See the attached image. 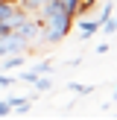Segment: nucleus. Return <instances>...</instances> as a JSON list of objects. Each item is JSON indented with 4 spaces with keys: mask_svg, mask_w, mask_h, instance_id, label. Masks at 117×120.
<instances>
[{
    "mask_svg": "<svg viewBox=\"0 0 117 120\" xmlns=\"http://www.w3.org/2000/svg\"><path fill=\"white\" fill-rule=\"evenodd\" d=\"M108 18H114V3H111V0L102 6V12H99V23H105Z\"/></svg>",
    "mask_w": 117,
    "mask_h": 120,
    "instance_id": "nucleus-8",
    "label": "nucleus"
},
{
    "mask_svg": "<svg viewBox=\"0 0 117 120\" xmlns=\"http://www.w3.org/2000/svg\"><path fill=\"white\" fill-rule=\"evenodd\" d=\"M79 3H82V0H64V9H67L70 15L76 18V6H79Z\"/></svg>",
    "mask_w": 117,
    "mask_h": 120,
    "instance_id": "nucleus-12",
    "label": "nucleus"
},
{
    "mask_svg": "<svg viewBox=\"0 0 117 120\" xmlns=\"http://www.w3.org/2000/svg\"><path fill=\"white\" fill-rule=\"evenodd\" d=\"M70 91H76V94H82V97H85V94H94V85H82V82H70Z\"/></svg>",
    "mask_w": 117,
    "mask_h": 120,
    "instance_id": "nucleus-7",
    "label": "nucleus"
},
{
    "mask_svg": "<svg viewBox=\"0 0 117 120\" xmlns=\"http://www.w3.org/2000/svg\"><path fill=\"white\" fill-rule=\"evenodd\" d=\"M18 79H23V82H29V85H32V82L38 79V73H35V70H23V73L18 76Z\"/></svg>",
    "mask_w": 117,
    "mask_h": 120,
    "instance_id": "nucleus-10",
    "label": "nucleus"
},
{
    "mask_svg": "<svg viewBox=\"0 0 117 120\" xmlns=\"http://www.w3.org/2000/svg\"><path fill=\"white\" fill-rule=\"evenodd\" d=\"M6 103H9L12 111H29V103H32V100L29 97H9Z\"/></svg>",
    "mask_w": 117,
    "mask_h": 120,
    "instance_id": "nucleus-4",
    "label": "nucleus"
},
{
    "mask_svg": "<svg viewBox=\"0 0 117 120\" xmlns=\"http://www.w3.org/2000/svg\"><path fill=\"white\" fill-rule=\"evenodd\" d=\"M76 23V32L82 35V38H91V35L99 32V21H82V18H73Z\"/></svg>",
    "mask_w": 117,
    "mask_h": 120,
    "instance_id": "nucleus-3",
    "label": "nucleus"
},
{
    "mask_svg": "<svg viewBox=\"0 0 117 120\" xmlns=\"http://www.w3.org/2000/svg\"><path fill=\"white\" fill-rule=\"evenodd\" d=\"M32 70H35L38 76H41V73H53V64H50V62H38V64H35Z\"/></svg>",
    "mask_w": 117,
    "mask_h": 120,
    "instance_id": "nucleus-9",
    "label": "nucleus"
},
{
    "mask_svg": "<svg viewBox=\"0 0 117 120\" xmlns=\"http://www.w3.org/2000/svg\"><path fill=\"white\" fill-rule=\"evenodd\" d=\"M32 85H35V91H50V88H53V79H50V73H41Z\"/></svg>",
    "mask_w": 117,
    "mask_h": 120,
    "instance_id": "nucleus-6",
    "label": "nucleus"
},
{
    "mask_svg": "<svg viewBox=\"0 0 117 120\" xmlns=\"http://www.w3.org/2000/svg\"><path fill=\"white\" fill-rule=\"evenodd\" d=\"M12 32V21H0V38Z\"/></svg>",
    "mask_w": 117,
    "mask_h": 120,
    "instance_id": "nucleus-13",
    "label": "nucleus"
},
{
    "mask_svg": "<svg viewBox=\"0 0 117 120\" xmlns=\"http://www.w3.org/2000/svg\"><path fill=\"white\" fill-rule=\"evenodd\" d=\"M9 111H12V109H9V103H6V100H0V117H6Z\"/></svg>",
    "mask_w": 117,
    "mask_h": 120,
    "instance_id": "nucleus-14",
    "label": "nucleus"
},
{
    "mask_svg": "<svg viewBox=\"0 0 117 120\" xmlns=\"http://www.w3.org/2000/svg\"><path fill=\"white\" fill-rule=\"evenodd\" d=\"M94 50H97V56H105V53H108V44L102 41V44H99V47H94Z\"/></svg>",
    "mask_w": 117,
    "mask_h": 120,
    "instance_id": "nucleus-15",
    "label": "nucleus"
},
{
    "mask_svg": "<svg viewBox=\"0 0 117 120\" xmlns=\"http://www.w3.org/2000/svg\"><path fill=\"white\" fill-rule=\"evenodd\" d=\"M0 44H3L6 56H9V53H26L29 41H23V38H21L18 32H9V35H3V38H0Z\"/></svg>",
    "mask_w": 117,
    "mask_h": 120,
    "instance_id": "nucleus-2",
    "label": "nucleus"
},
{
    "mask_svg": "<svg viewBox=\"0 0 117 120\" xmlns=\"http://www.w3.org/2000/svg\"><path fill=\"white\" fill-rule=\"evenodd\" d=\"M114 91H117V88H114ZM114 97H117V94H114Z\"/></svg>",
    "mask_w": 117,
    "mask_h": 120,
    "instance_id": "nucleus-16",
    "label": "nucleus"
},
{
    "mask_svg": "<svg viewBox=\"0 0 117 120\" xmlns=\"http://www.w3.org/2000/svg\"><path fill=\"white\" fill-rule=\"evenodd\" d=\"M15 85V76H6V73H0V88H12Z\"/></svg>",
    "mask_w": 117,
    "mask_h": 120,
    "instance_id": "nucleus-11",
    "label": "nucleus"
},
{
    "mask_svg": "<svg viewBox=\"0 0 117 120\" xmlns=\"http://www.w3.org/2000/svg\"><path fill=\"white\" fill-rule=\"evenodd\" d=\"M15 9H18L15 3H9V0H0V21H12Z\"/></svg>",
    "mask_w": 117,
    "mask_h": 120,
    "instance_id": "nucleus-5",
    "label": "nucleus"
},
{
    "mask_svg": "<svg viewBox=\"0 0 117 120\" xmlns=\"http://www.w3.org/2000/svg\"><path fill=\"white\" fill-rule=\"evenodd\" d=\"M70 26H73V15L64 9V12H56V15L44 18V29H41V32H44V38L50 41V44H56V41L67 38Z\"/></svg>",
    "mask_w": 117,
    "mask_h": 120,
    "instance_id": "nucleus-1",
    "label": "nucleus"
}]
</instances>
